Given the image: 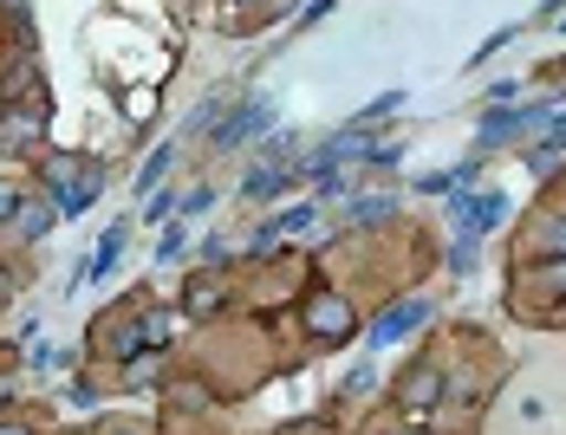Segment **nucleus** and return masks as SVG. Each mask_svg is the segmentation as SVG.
<instances>
[{
	"label": "nucleus",
	"mask_w": 566,
	"mask_h": 435,
	"mask_svg": "<svg viewBox=\"0 0 566 435\" xmlns=\"http://www.w3.org/2000/svg\"><path fill=\"white\" fill-rule=\"evenodd\" d=\"M541 247H554V254L566 261V215H554L547 227H541Z\"/></svg>",
	"instance_id": "nucleus-22"
},
{
	"label": "nucleus",
	"mask_w": 566,
	"mask_h": 435,
	"mask_svg": "<svg viewBox=\"0 0 566 435\" xmlns=\"http://www.w3.org/2000/svg\"><path fill=\"white\" fill-rule=\"evenodd\" d=\"M182 306H189V312H216V306H222V286H216L209 273H196L189 293H182Z\"/></svg>",
	"instance_id": "nucleus-14"
},
{
	"label": "nucleus",
	"mask_w": 566,
	"mask_h": 435,
	"mask_svg": "<svg viewBox=\"0 0 566 435\" xmlns=\"http://www.w3.org/2000/svg\"><path fill=\"white\" fill-rule=\"evenodd\" d=\"M59 221V202H20V215H13V234L20 241H46Z\"/></svg>",
	"instance_id": "nucleus-11"
},
{
	"label": "nucleus",
	"mask_w": 566,
	"mask_h": 435,
	"mask_svg": "<svg viewBox=\"0 0 566 435\" xmlns=\"http://www.w3.org/2000/svg\"><path fill=\"white\" fill-rule=\"evenodd\" d=\"M13 215H20V195H13V189L0 182V227H13Z\"/></svg>",
	"instance_id": "nucleus-25"
},
{
	"label": "nucleus",
	"mask_w": 566,
	"mask_h": 435,
	"mask_svg": "<svg viewBox=\"0 0 566 435\" xmlns=\"http://www.w3.org/2000/svg\"><path fill=\"white\" fill-rule=\"evenodd\" d=\"M475 261H482V254H475V234H462V241H455V254H450V267L455 273H475Z\"/></svg>",
	"instance_id": "nucleus-19"
},
{
	"label": "nucleus",
	"mask_w": 566,
	"mask_h": 435,
	"mask_svg": "<svg viewBox=\"0 0 566 435\" xmlns=\"http://www.w3.org/2000/svg\"><path fill=\"white\" fill-rule=\"evenodd\" d=\"M397 105H403V92H385V98H378V105H365V110H358V117H352V124H371V117H391Z\"/></svg>",
	"instance_id": "nucleus-21"
},
{
	"label": "nucleus",
	"mask_w": 566,
	"mask_h": 435,
	"mask_svg": "<svg viewBox=\"0 0 566 435\" xmlns=\"http://www.w3.org/2000/svg\"><path fill=\"white\" fill-rule=\"evenodd\" d=\"M248 137H274V98H241V105L216 124V150H234V144H248Z\"/></svg>",
	"instance_id": "nucleus-3"
},
{
	"label": "nucleus",
	"mask_w": 566,
	"mask_h": 435,
	"mask_svg": "<svg viewBox=\"0 0 566 435\" xmlns=\"http://www.w3.org/2000/svg\"><path fill=\"white\" fill-rule=\"evenodd\" d=\"M527 130H521V110L495 105L489 117H482V130H475V150H502V144H521Z\"/></svg>",
	"instance_id": "nucleus-10"
},
{
	"label": "nucleus",
	"mask_w": 566,
	"mask_h": 435,
	"mask_svg": "<svg viewBox=\"0 0 566 435\" xmlns=\"http://www.w3.org/2000/svg\"><path fill=\"white\" fill-rule=\"evenodd\" d=\"M306 331L319 338V344H345L352 338V306H345L339 293H306Z\"/></svg>",
	"instance_id": "nucleus-4"
},
{
	"label": "nucleus",
	"mask_w": 566,
	"mask_h": 435,
	"mask_svg": "<svg viewBox=\"0 0 566 435\" xmlns=\"http://www.w3.org/2000/svg\"><path fill=\"white\" fill-rule=\"evenodd\" d=\"M27 358H33V371H53V364H59V351H53V344H33Z\"/></svg>",
	"instance_id": "nucleus-26"
},
{
	"label": "nucleus",
	"mask_w": 566,
	"mask_h": 435,
	"mask_svg": "<svg viewBox=\"0 0 566 435\" xmlns=\"http://www.w3.org/2000/svg\"><path fill=\"white\" fill-rule=\"evenodd\" d=\"M170 312H144V319H137V338H144V344H150V351H164V344H170Z\"/></svg>",
	"instance_id": "nucleus-15"
},
{
	"label": "nucleus",
	"mask_w": 566,
	"mask_h": 435,
	"mask_svg": "<svg viewBox=\"0 0 566 435\" xmlns=\"http://www.w3.org/2000/svg\"><path fill=\"white\" fill-rule=\"evenodd\" d=\"M423 319H430V306H423V299H397L391 312H378V319H371L365 344H371V351H385V344H397V338H410V326H423Z\"/></svg>",
	"instance_id": "nucleus-5"
},
{
	"label": "nucleus",
	"mask_w": 566,
	"mask_h": 435,
	"mask_svg": "<svg viewBox=\"0 0 566 435\" xmlns=\"http://www.w3.org/2000/svg\"><path fill=\"white\" fill-rule=\"evenodd\" d=\"M397 403H403V410H437V403H443V378H437L430 364L403 371V378H397Z\"/></svg>",
	"instance_id": "nucleus-7"
},
{
	"label": "nucleus",
	"mask_w": 566,
	"mask_h": 435,
	"mask_svg": "<svg viewBox=\"0 0 566 435\" xmlns=\"http://www.w3.org/2000/svg\"><path fill=\"white\" fill-rule=\"evenodd\" d=\"M228 110H234V98H228V92H216V98H202V105L189 110V124H196V130H202V124H209V130H216V124H222Z\"/></svg>",
	"instance_id": "nucleus-16"
},
{
	"label": "nucleus",
	"mask_w": 566,
	"mask_h": 435,
	"mask_svg": "<svg viewBox=\"0 0 566 435\" xmlns=\"http://www.w3.org/2000/svg\"><path fill=\"white\" fill-rule=\"evenodd\" d=\"M293 182H300L293 169H248V176H241V202L268 209V202H281V195L293 189Z\"/></svg>",
	"instance_id": "nucleus-8"
},
{
	"label": "nucleus",
	"mask_w": 566,
	"mask_h": 435,
	"mask_svg": "<svg viewBox=\"0 0 566 435\" xmlns=\"http://www.w3.org/2000/svg\"><path fill=\"white\" fill-rule=\"evenodd\" d=\"M352 227H385V221H397V195H371V202H352Z\"/></svg>",
	"instance_id": "nucleus-12"
},
{
	"label": "nucleus",
	"mask_w": 566,
	"mask_h": 435,
	"mask_svg": "<svg viewBox=\"0 0 566 435\" xmlns=\"http://www.w3.org/2000/svg\"><path fill=\"white\" fill-rule=\"evenodd\" d=\"M124 383H130V390H150V383H157V358H130Z\"/></svg>",
	"instance_id": "nucleus-18"
},
{
	"label": "nucleus",
	"mask_w": 566,
	"mask_h": 435,
	"mask_svg": "<svg viewBox=\"0 0 566 435\" xmlns=\"http://www.w3.org/2000/svg\"><path fill=\"white\" fill-rule=\"evenodd\" d=\"M40 176H46V189H53L59 215L92 209V202H98V189H105V176L85 163V157H46V163H40Z\"/></svg>",
	"instance_id": "nucleus-1"
},
{
	"label": "nucleus",
	"mask_w": 566,
	"mask_h": 435,
	"mask_svg": "<svg viewBox=\"0 0 566 435\" xmlns=\"http://www.w3.org/2000/svg\"><path fill=\"white\" fill-rule=\"evenodd\" d=\"M274 227H281V234H306V227H319V209H313V202H306V209H286Z\"/></svg>",
	"instance_id": "nucleus-17"
},
{
	"label": "nucleus",
	"mask_w": 566,
	"mask_h": 435,
	"mask_svg": "<svg viewBox=\"0 0 566 435\" xmlns=\"http://www.w3.org/2000/svg\"><path fill=\"white\" fill-rule=\"evenodd\" d=\"M7 7H13V13H27V0H7Z\"/></svg>",
	"instance_id": "nucleus-30"
},
{
	"label": "nucleus",
	"mask_w": 566,
	"mask_h": 435,
	"mask_svg": "<svg viewBox=\"0 0 566 435\" xmlns=\"http://www.w3.org/2000/svg\"><path fill=\"white\" fill-rule=\"evenodd\" d=\"M170 144H164V150H150V163L137 169V195H144V202H150V195H157V189H164V169H170Z\"/></svg>",
	"instance_id": "nucleus-13"
},
{
	"label": "nucleus",
	"mask_w": 566,
	"mask_h": 435,
	"mask_svg": "<svg viewBox=\"0 0 566 435\" xmlns=\"http://www.w3.org/2000/svg\"><path fill=\"white\" fill-rule=\"evenodd\" d=\"M7 293H13V273L0 267V299H7Z\"/></svg>",
	"instance_id": "nucleus-28"
},
{
	"label": "nucleus",
	"mask_w": 566,
	"mask_h": 435,
	"mask_svg": "<svg viewBox=\"0 0 566 435\" xmlns=\"http://www.w3.org/2000/svg\"><path fill=\"white\" fill-rule=\"evenodd\" d=\"M182 241H189V221L176 215V221H170V234H164V261H176V254H182Z\"/></svg>",
	"instance_id": "nucleus-24"
},
{
	"label": "nucleus",
	"mask_w": 566,
	"mask_h": 435,
	"mask_svg": "<svg viewBox=\"0 0 566 435\" xmlns=\"http://www.w3.org/2000/svg\"><path fill=\"white\" fill-rule=\"evenodd\" d=\"M560 7H566V0H547V7H541V13H547V20H554V13H560Z\"/></svg>",
	"instance_id": "nucleus-29"
},
{
	"label": "nucleus",
	"mask_w": 566,
	"mask_h": 435,
	"mask_svg": "<svg viewBox=\"0 0 566 435\" xmlns=\"http://www.w3.org/2000/svg\"><path fill=\"white\" fill-rule=\"evenodd\" d=\"M0 435H33L27 423H0Z\"/></svg>",
	"instance_id": "nucleus-27"
},
{
	"label": "nucleus",
	"mask_w": 566,
	"mask_h": 435,
	"mask_svg": "<svg viewBox=\"0 0 566 435\" xmlns=\"http://www.w3.org/2000/svg\"><path fill=\"white\" fill-rule=\"evenodd\" d=\"M365 390H371V364H365V358H358V364H352V371H345V396H365Z\"/></svg>",
	"instance_id": "nucleus-23"
},
{
	"label": "nucleus",
	"mask_w": 566,
	"mask_h": 435,
	"mask_svg": "<svg viewBox=\"0 0 566 435\" xmlns=\"http://www.w3.org/2000/svg\"><path fill=\"white\" fill-rule=\"evenodd\" d=\"M358 157H371V130H365V124H352V130H339L333 144H319L313 157H300L293 176H300V182H306V176H339V169L358 163Z\"/></svg>",
	"instance_id": "nucleus-2"
},
{
	"label": "nucleus",
	"mask_w": 566,
	"mask_h": 435,
	"mask_svg": "<svg viewBox=\"0 0 566 435\" xmlns=\"http://www.w3.org/2000/svg\"><path fill=\"white\" fill-rule=\"evenodd\" d=\"M124 234H130V227H105V241H98V247L78 261V273H72L65 286H78V279H105V273L117 267V254H124Z\"/></svg>",
	"instance_id": "nucleus-9"
},
{
	"label": "nucleus",
	"mask_w": 566,
	"mask_h": 435,
	"mask_svg": "<svg viewBox=\"0 0 566 435\" xmlns=\"http://www.w3.org/2000/svg\"><path fill=\"white\" fill-rule=\"evenodd\" d=\"M40 137H46V98L7 110V124H0V150H33Z\"/></svg>",
	"instance_id": "nucleus-6"
},
{
	"label": "nucleus",
	"mask_w": 566,
	"mask_h": 435,
	"mask_svg": "<svg viewBox=\"0 0 566 435\" xmlns=\"http://www.w3.org/2000/svg\"><path fill=\"white\" fill-rule=\"evenodd\" d=\"M541 150H554V157H566V110H554V124H547V137H541Z\"/></svg>",
	"instance_id": "nucleus-20"
}]
</instances>
